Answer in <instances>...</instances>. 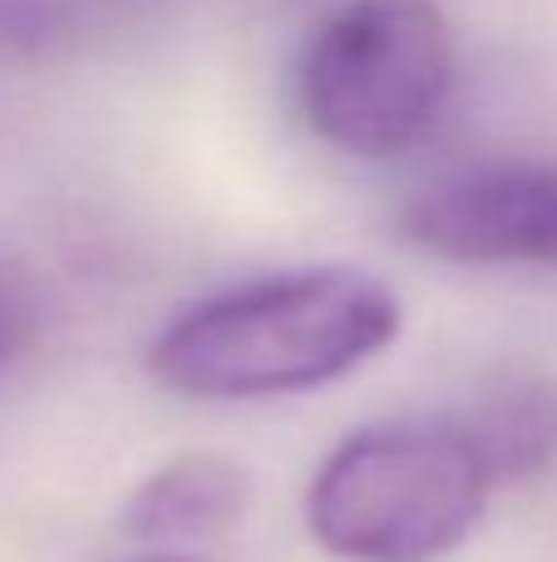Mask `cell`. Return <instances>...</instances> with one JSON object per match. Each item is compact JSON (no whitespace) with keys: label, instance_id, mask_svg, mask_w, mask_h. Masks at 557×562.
Segmentation results:
<instances>
[{"label":"cell","instance_id":"7a4b0ae2","mask_svg":"<svg viewBox=\"0 0 557 562\" xmlns=\"http://www.w3.org/2000/svg\"><path fill=\"white\" fill-rule=\"evenodd\" d=\"M493 488L459 419H390L326 454L306 528L341 562H440L474 538Z\"/></svg>","mask_w":557,"mask_h":562},{"label":"cell","instance_id":"8992f818","mask_svg":"<svg viewBox=\"0 0 557 562\" xmlns=\"http://www.w3.org/2000/svg\"><path fill=\"white\" fill-rule=\"evenodd\" d=\"M459 425L469 429L493 484H523L557 464V385L548 380L499 385L459 415Z\"/></svg>","mask_w":557,"mask_h":562},{"label":"cell","instance_id":"ba28073f","mask_svg":"<svg viewBox=\"0 0 557 562\" xmlns=\"http://www.w3.org/2000/svg\"><path fill=\"white\" fill-rule=\"evenodd\" d=\"M45 311H39V291L20 267L0 262V370L20 366L35 350Z\"/></svg>","mask_w":557,"mask_h":562},{"label":"cell","instance_id":"5b68a950","mask_svg":"<svg viewBox=\"0 0 557 562\" xmlns=\"http://www.w3.org/2000/svg\"><path fill=\"white\" fill-rule=\"evenodd\" d=\"M252 504V474L227 454H178L158 464L144 484L128 494L124 528L148 543H187V538H217L242 524Z\"/></svg>","mask_w":557,"mask_h":562},{"label":"cell","instance_id":"277c9868","mask_svg":"<svg viewBox=\"0 0 557 562\" xmlns=\"http://www.w3.org/2000/svg\"><path fill=\"white\" fill-rule=\"evenodd\" d=\"M405 237L454 267L557 272V168L513 158L454 168L410 198Z\"/></svg>","mask_w":557,"mask_h":562},{"label":"cell","instance_id":"52a82bcc","mask_svg":"<svg viewBox=\"0 0 557 562\" xmlns=\"http://www.w3.org/2000/svg\"><path fill=\"white\" fill-rule=\"evenodd\" d=\"M154 0H0V49L10 55H69L114 40Z\"/></svg>","mask_w":557,"mask_h":562},{"label":"cell","instance_id":"6da1fadb","mask_svg":"<svg viewBox=\"0 0 557 562\" xmlns=\"http://www.w3.org/2000/svg\"><path fill=\"white\" fill-rule=\"evenodd\" d=\"M400 296L361 267L257 277L183 306L144 366L183 400H276L336 385L400 336Z\"/></svg>","mask_w":557,"mask_h":562},{"label":"cell","instance_id":"3957f363","mask_svg":"<svg viewBox=\"0 0 557 562\" xmlns=\"http://www.w3.org/2000/svg\"><path fill=\"white\" fill-rule=\"evenodd\" d=\"M450 94L454 35L434 0H341L296 69L311 134L355 158H395L424 144Z\"/></svg>","mask_w":557,"mask_h":562},{"label":"cell","instance_id":"9c48e42d","mask_svg":"<svg viewBox=\"0 0 557 562\" xmlns=\"http://www.w3.org/2000/svg\"><path fill=\"white\" fill-rule=\"evenodd\" d=\"M158 562H178V558H158Z\"/></svg>","mask_w":557,"mask_h":562}]
</instances>
